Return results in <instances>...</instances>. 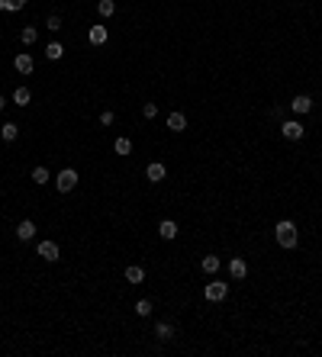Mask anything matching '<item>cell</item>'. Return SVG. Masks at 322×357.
<instances>
[{
	"mask_svg": "<svg viewBox=\"0 0 322 357\" xmlns=\"http://www.w3.org/2000/svg\"><path fill=\"white\" fill-rule=\"evenodd\" d=\"M13 103H16V106H29L32 103V90L29 87H16V90H13Z\"/></svg>",
	"mask_w": 322,
	"mask_h": 357,
	"instance_id": "cell-14",
	"label": "cell"
},
{
	"mask_svg": "<svg viewBox=\"0 0 322 357\" xmlns=\"http://www.w3.org/2000/svg\"><path fill=\"white\" fill-rule=\"evenodd\" d=\"M16 238L19 242H32V238H36V222H32V219H23V222L16 225Z\"/></svg>",
	"mask_w": 322,
	"mask_h": 357,
	"instance_id": "cell-8",
	"label": "cell"
},
{
	"mask_svg": "<svg viewBox=\"0 0 322 357\" xmlns=\"http://www.w3.org/2000/svg\"><path fill=\"white\" fill-rule=\"evenodd\" d=\"M45 26H49L52 32H58V29H61V16H55V13H52V16L45 19Z\"/></svg>",
	"mask_w": 322,
	"mask_h": 357,
	"instance_id": "cell-27",
	"label": "cell"
},
{
	"mask_svg": "<svg viewBox=\"0 0 322 357\" xmlns=\"http://www.w3.org/2000/svg\"><path fill=\"white\" fill-rule=\"evenodd\" d=\"M16 3H23V6H26V3H29V0H16Z\"/></svg>",
	"mask_w": 322,
	"mask_h": 357,
	"instance_id": "cell-31",
	"label": "cell"
},
{
	"mask_svg": "<svg viewBox=\"0 0 322 357\" xmlns=\"http://www.w3.org/2000/svg\"><path fill=\"white\" fill-rule=\"evenodd\" d=\"M274 238H277V245H280L284 251H293V248H297V242H300L297 225H293L290 219H280V222L274 225Z\"/></svg>",
	"mask_w": 322,
	"mask_h": 357,
	"instance_id": "cell-1",
	"label": "cell"
},
{
	"mask_svg": "<svg viewBox=\"0 0 322 357\" xmlns=\"http://www.w3.org/2000/svg\"><path fill=\"white\" fill-rule=\"evenodd\" d=\"M200 267H203V273H216L219 267H222V261H219L216 255H207V258L200 261Z\"/></svg>",
	"mask_w": 322,
	"mask_h": 357,
	"instance_id": "cell-16",
	"label": "cell"
},
{
	"mask_svg": "<svg viewBox=\"0 0 322 357\" xmlns=\"http://www.w3.org/2000/svg\"><path fill=\"white\" fill-rule=\"evenodd\" d=\"M158 235L164 238V242H174V238H177V222H171V219H161Z\"/></svg>",
	"mask_w": 322,
	"mask_h": 357,
	"instance_id": "cell-12",
	"label": "cell"
},
{
	"mask_svg": "<svg viewBox=\"0 0 322 357\" xmlns=\"http://www.w3.org/2000/svg\"><path fill=\"white\" fill-rule=\"evenodd\" d=\"M0 10H6V0H0Z\"/></svg>",
	"mask_w": 322,
	"mask_h": 357,
	"instance_id": "cell-30",
	"label": "cell"
},
{
	"mask_svg": "<svg viewBox=\"0 0 322 357\" xmlns=\"http://www.w3.org/2000/svg\"><path fill=\"white\" fill-rule=\"evenodd\" d=\"M100 122H104V126H113V122H116V113H113V109H104V113H100Z\"/></svg>",
	"mask_w": 322,
	"mask_h": 357,
	"instance_id": "cell-26",
	"label": "cell"
},
{
	"mask_svg": "<svg viewBox=\"0 0 322 357\" xmlns=\"http://www.w3.org/2000/svg\"><path fill=\"white\" fill-rule=\"evenodd\" d=\"M229 273H232V280H245L248 277V264H245V258H232L229 261Z\"/></svg>",
	"mask_w": 322,
	"mask_h": 357,
	"instance_id": "cell-9",
	"label": "cell"
},
{
	"mask_svg": "<svg viewBox=\"0 0 322 357\" xmlns=\"http://www.w3.org/2000/svg\"><path fill=\"white\" fill-rule=\"evenodd\" d=\"M36 251L42 261H58V242H39Z\"/></svg>",
	"mask_w": 322,
	"mask_h": 357,
	"instance_id": "cell-10",
	"label": "cell"
},
{
	"mask_svg": "<svg viewBox=\"0 0 322 357\" xmlns=\"http://www.w3.org/2000/svg\"><path fill=\"white\" fill-rule=\"evenodd\" d=\"M16 10H23V3H16V0H6V13H16Z\"/></svg>",
	"mask_w": 322,
	"mask_h": 357,
	"instance_id": "cell-28",
	"label": "cell"
},
{
	"mask_svg": "<svg viewBox=\"0 0 322 357\" xmlns=\"http://www.w3.org/2000/svg\"><path fill=\"white\" fill-rule=\"evenodd\" d=\"M87 39H91V45H104L107 39H109V29H107V26H91Z\"/></svg>",
	"mask_w": 322,
	"mask_h": 357,
	"instance_id": "cell-11",
	"label": "cell"
},
{
	"mask_svg": "<svg viewBox=\"0 0 322 357\" xmlns=\"http://www.w3.org/2000/svg\"><path fill=\"white\" fill-rule=\"evenodd\" d=\"M203 296H207L210 303H222V299L229 296V283H222V280H213V283L203 286Z\"/></svg>",
	"mask_w": 322,
	"mask_h": 357,
	"instance_id": "cell-3",
	"label": "cell"
},
{
	"mask_svg": "<svg viewBox=\"0 0 322 357\" xmlns=\"http://www.w3.org/2000/svg\"><path fill=\"white\" fill-rule=\"evenodd\" d=\"M97 13H100L104 19H109V16L116 13V0H100V3H97Z\"/></svg>",
	"mask_w": 322,
	"mask_h": 357,
	"instance_id": "cell-20",
	"label": "cell"
},
{
	"mask_svg": "<svg viewBox=\"0 0 322 357\" xmlns=\"http://www.w3.org/2000/svg\"><path fill=\"white\" fill-rule=\"evenodd\" d=\"M55 187H58V193H71V190L78 187V171H74V168L58 171V177H55Z\"/></svg>",
	"mask_w": 322,
	"mask_h": 357,
	"instance_id": "cell-2",
	"label": "cell"
},
{
	"mask_svg": "<svg viewBox=\"0 0 322 357\" xmlns=\"http://www.w3.org/2000/svg\"><path fill=\"white\" fill-rule=\"evenodd\" d=\"M13 68H16L19 74H32V68H36V61H32L29 52H19L16 58H13Z\"/></svg>",
	"mask_w": 322,
	"mask_h": 357,
	"instance_id": "cell-5",
	"label": "cell"
},
{
	"mask_svg": "<svg viewBox=\"0 0 322 357\" xmlns=\"http://www.w3.org/2000/svg\"><path fill=\"white\" fill-rule=\"evenodd\" d=\"M52 177H49V168H42V164H39V168H32V183H39V187H42V183H49Z\"/></svg>",
	"mask_w": 322,
	"mask_h": 357,
	"instance_id": "cell-21",
	"label": "cell"
},
{
	"mask_svg": "<svg viewBox=\"0 0 322 357\" xmlns=\"http://www.w3.org/2000/svg\"><path fill=\"white\" fill-rule=\"evenodd\" d=\"M16 135H19V126H16V122H3V126H0V139H3V142H13Z\"/></svg>",
	"mask_w": 322,
	"mask_h": 357,
	"instance_id": "cell-17",
	"label": "cell"
},
{
	"mask_svg": "<svg viewBox=\"0 0 322 357\" xmlns=\"http://www.w3.org/2000/svg\"><path fill=\"white\" fill-rule=\"evenodd\" d=\"M280 135H284V139H290V142L303 139V122H297V119H287L284 126H280Z\"/></svg>",
	"mask_w": 322,
	"mask_h": 357,
	"instance_id": "cell-4",
	"label": "cell"
},
{
	"mask_svg": "<svg viewBox=\"0 0 322 357\" xmlns=\"http://www.w3.org/2000/svg\"><path fill=\"white\" fill-rule=\"evenodd\" d=\"M36 39H39V32L32 29V26H23V32H19V42H23V45H36Z\"/></svg>",
	"mask_w": 322,
	"mask_h": 357,
	"instance_id": "cell-22",
	"label": "cell"
},
{
	"mask_svg": "<svg viewBox=\"0 0 322 357\" xmlns=\"http://www.w3.org/2000/svg\"><path fill=\"white\" fill-rule=\"evenodd\" d=\"M145 177H148V180H152V183H161L164 177H168V168H164L161 161H152V164H148V168H145Z\"/></svg>",
	"mask_w": 322,
	"mask_h": 357,
	"instance_id": "cell-7",
	"label": "cell"
},
{
	"mask_svg": "<svg viewBox=\"0 0 322 357\" xmlns=\"http://www.w3.org/2000/svg\"><path fill=\"white\" fill-rule=\"evenodd\" d=\"M61 55H65V45H61V42H49V45H45V58H49V61H58Z\"/></svg>",
	"mask_w": 322,
	"mask_h": 357,
	"instance_id": "cell-19",
	"label": "cell"
},
{
	"mask_svg": "<svg viewBox=\"0 0 322 357\" xmlns=\"http://www.w3.org/2000/svg\"><path fill=\"white\" fill-rule=\"evenodd\" d=\"M135 315L148 319V315H152V299H139V303H135Z\"/></svg>",
	"mask_w": 322,
	"mask_h": 357,
	"instance_id": "cell-23",
	"label": "cell"
},
{
	"mask_svg": "<svg viewBox=\"0 0 322 357\" xmlns=\"http://www.w3.org/2000/svg\"><path fill=\"white\" fill-rule=\"evenodd\" d=\"M126 280L129 283H142V280H145V270H142L139 264H129L126 267Z\"/></svg>",
	"mask_w": 322,
	"mask_h": 357,
	"instance_id": "cell-18",
	"label": "cell"
},
{
	"mask_svg": "<svg viewBox=\"0 0 322 357\" xmlns=\"http://www.w3.org/2000/svg\"><path fill=\"white\" fill-rule=\"evenodd\" d=\"M142 113H145V119H155V116H158V103H145Z\"/></svg>",
	"mask_w": 322,
	"mask_h": 357,
	"instance_id": "cell-25",
	"label": "cell"
},
{
	"mask_svg": "<svg viewBox=\"0 0 322 357\" xmlns=\"http://www.w3.org/2000/svg\"><path fill=\"white\" fill-rule=\"evenodd\" d=\"M168 129L171 132H184V129H187V116L184 113H171L168 116Z\"/></svg>",
	"mask_w": 322,
	"mask_h": 357,
	"instance_id": "cell-13",
	"label": "cell"
},
{
	"mask_svg": "<svg viewBox=\"0 0 322 357\" xmlns=\"http://www.w3.org/2000/svg\"><path fill=\"white\" fill-rule=\"evenodd\" d=\"M0 109H6V97H0Z\"/></svg>",
	"mask_w": 322,
	"mask_h": 357,
	"instance_id": "cell-29",
	"label": "cell"
},
{
	"mask_svg": "<svg viewBox=\"0 0 322 357\" xmlns=\"http://www.w3.org/2000/svg\"><path fill=\"white\" fill-rule=\"evenodd\" d=\"M290 109H293V113H300V116L313 113V97H306V93H300V97H293V100H290Z\"/></svg>",
	"mask_w": 322,
	"mask_h": 357,
	"instance_id": "cell-6",
	"label": "cell"
},
{
	"mask_svg": "<svg viewBox=\"0 0 322 357\" xmlns=\"http://www.w3.org/2000/svg\"><path fill=\"white\" fill-rule=\"evenodd\" d=\"M155 335H158V341H171L174 338V325H171V322H158V325H155Z\"/></svg>",
	"mask_w": 322,
	"mask_h": 357,
	"instance_id": "cell-15",
	"label": "cell"
},
{
	"mask_svg": "<svg viewBox=\"0 0 322 357\" xmlns=\"http://www.w3.org/2000/svg\"><path fill=\"white\" fill-rule=\"evenodd\" d=\"M113 152L116 155H129V152H132V142H129V139H116L113 142Z\"/></svg>",
	"mask_w": 322,
	"mask_h": 357,
	"instance_id": "cell-24",
	"label": "cell"
}]
</instances>
